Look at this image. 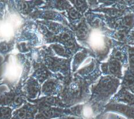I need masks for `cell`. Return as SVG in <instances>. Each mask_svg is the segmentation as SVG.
<instances>
[{"label": "cell", "mask_w": 134, "mask_h": 119, "mask_svg": "<svg viewBox=\"0 0 134 119\" xmlns=\"http://www.w3.org/2000/svg\"><path fill=\"white\" fill-rule=\"evenodd\" d=\"M120 68V67L119 64L116 61H113L111 63H110V70L113 73H118L117 72L119 71Z\"/></svg>", "instance_id": "obj_1"}, {"label": "cell", "mask_w": 134, "mask_h": 119, "mask_svg": "<svg viewBox=\"0 0 134 119\" xmlns=\"http://www.w3.org/2000/svg\"><path fill=\"white\" fill-rule=\"evenodd\" d=\"M18 117L20 119H24L27 116V111L25 109H21L18 113Z\"/></svg>", "instance_id": "obj_2"}]
</instances>
